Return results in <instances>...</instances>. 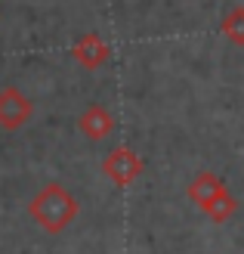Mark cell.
Wrapping results in <instances>:
<instances>
[{
    "label": "cell",
    "instance_id": "obj_8",
    "mask_svg": "<svg viewBox=\"0 0 244 254\" xmlns=\"http://www.w3.org/2000/svg\"><path fill=\"white\" fill-rule=\"evenodd\" d=\"M204 214H207V217H210L213 223H229V220H232L235 214H238V198H235V195L226 189V192H223L220 198H216V201H213V205H210L207 211H204Z\"/></svg>",
    "mask_w": 244,
    "mask_h": 254
},
{
    "label": "cell",
    "instance_id": "obj_5",
    "mask_svg": "<svg viewBox=\"0 0 244 254\" xmlns=\"http://www.w3.org/2000/svg\"><path fill=\"white\" fill-rule=\"evenodd\" d=\"M223 192H226L223 177H216V174H210V171H201L195 180L186 186V195L195 201L201 211H207V208H210V205H213V201L220 198Z\"/></svg>",
    "mask_w": 244,
    "mask_h": 254
},
{
    "label": "cell",
    "instance_id": "obj_1",
    "mask_svg": "<svg viewBox=\"0 0 244 254\" xmlns=\"http://www.w3.org/2000/svg\"><path fill=\"white\" fill-rule=\"evenodd\" d=\"M28 214L44 233L56 236V233L68 230L74 223V217L81 214V205L62 183H47L41 192L28 201Z\"/></svg>",
    "mask_w": 244,
    "mask_h": 254
},
{
    "label": "cell",
    "instance_id": "obj_4",
    "mask_svg": "<svg viewBox=\"0 0 244 254\" xmlns=\"http://www.w3.org/2000/svg\"><path fill=\"white\" fill-rule=\"evenodd\" d=\"M108 56H111V50H108V44L102 41L99 34H81L78 41H74V47H71V59L78 62V65H84L87 71H96V68H102L108 62Z\"/></svg>",
    "mask_w": 244,
    "mask_h": 254
},
{
    "label": "cell",
    "instance_id": "obj_7",
    "mask_svg": "<svg viewBox=\"0 0 244 254\" xmlns=\"http://www.w3.org/2000/svg\"><path fill=\"white\" fill-rule=\"evenodd\" d=\"M220 31L226 41H232L235 47H244V6H235L226 12L220 22Z\"/></svg>",
    "mask_w": 244,
    "mask_h": 254
},
{
    "label": "cell",
    "instance_id": "obj_6",
    "mask_svg": "<svg viewBox=\"0 0 244 254\" xmlns=\"http://www.w3.org/2000/svg\"><path fill=\"white\" fill-rule=\"evenodd\" d=\"M78 130L87 136V139H105L111 130H114V115L105 109V106H87L81 112V118H78Z\"/></svg>",
    "mask_w": 244,
    "mask_h": 254
},
{
    "label": "cell",
    "instance_id": "obj_2",
    "mask_svg": "<svg viewBox=\"0 0 244 254\" xmlns=\"http://www.w3.org/2000/svg\"><path fill=\"white\" fill-rule=\"evenodd\" d=\"M146 171V161L136 155L130 146H118L114 152H108L102 161V174L108 177L114 186H130L136 183V177Z\"/></svg>",
    "mask_w": 244,
    "mask_h": 254
},
{
    "label": "cell",
    "instance_id": "obj_3",
    "mask_svg": "<svg viewBox=\"0 0 244 254\" xmlns=\"http://www.w3.org/2000/svg\"><path fill=\"white\" fill-rule=\"evenodd\" d=\"M34 103L25 96L19 87H3L0 90V127L3 130H19L31 121Z\"/></svg>",
    "mask_w": 244,
    "mask_h": 254
}]
</instances>
